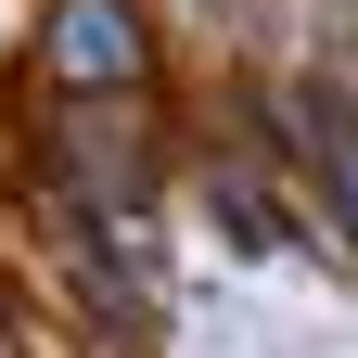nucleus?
I'll return each mask as SVG.
<instances>
[{"label":"nucleus","mask_w":358,"mask_h":358,"mask_svg":"<svg viewBox=\"0 0 358 358\" xmlns=\"http://www.w3.org/2000/svg\"><path fill=\"white\" fill-rule=\"evenodd\" d=\"M64 64L77 77H128V26L115 13H64Z\"/></svg>","instance_id":"obj_1"}]
</instances>
